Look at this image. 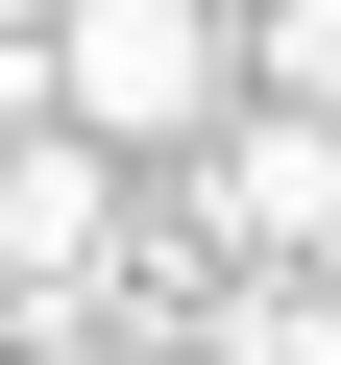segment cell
I'll list each match as a JSON object with an SVG mask.
<instances>
[{
    "mask_svg": "<svg viewBox=\"0 0 341 365\" xmlns=\"http://www.w3.org/2000/svg\"><path fill=\"white\" fill-rule=\"evenodd\" d=\"M25 25H49V0H0V49H25Z\"/></svg>",
    "mask_w": 341,
    "mask_h": 365,
    "instance_id": "4",
    "label": "cell"
},
{
    "mask_svg": "<svg viewBox=\"0 0 341 365\" xmlns=\"http://www.w3.org/2000/svg\"><path fill=\"white\" fill-rule=\"evenodd\" d=\"M25 98L98 122L122 170H170V146L244 98V25H220V0H49V25H25Z\"/></svg>",
    "mask_w": 341,
    "mask_h": 365,
    "instance_id": "1",
    "label": "cell"
},
{
    "mask_svg": "<svg viewBox=\"0 0 341 365\" xmlns=\"http://www.w3.org/2000/svg\"><path fill=\"white\" fill-rule=\"evenodd\" d=\"M292 365H341V244H317V268H292Z\"/></svg>",
    "mask_w": 341,
    "mask_h": 365,
    "instance_id": "3",
    "label": "cell"
},
{
    "mask_svg": "<svg viewBox=\"0 0 341 365\" xmlns=\"http://www.w3.org/2000/svg\"><path fill=\"white\" fill-rule=\"evenodd\" d=\"M220 25H244V98H317L341 122V0H220Z\"/></svg>",
    "mask_w": 341,
    "mask_h": 365,
    "instance_id": "2",
    "label": "cell"
}]
</instances>
